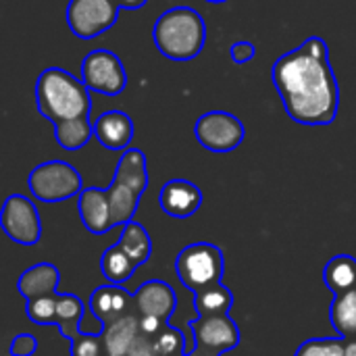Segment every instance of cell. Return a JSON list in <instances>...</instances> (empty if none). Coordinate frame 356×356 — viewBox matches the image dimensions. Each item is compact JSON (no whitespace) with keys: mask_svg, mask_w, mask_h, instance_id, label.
<instances>
[{"mask_svg":"<svg viewBox=\"0 0 356 356\" xmlns=\"http://www.w3.org/2000/svg\"><path fill=\"white\" fill-rule=\"evenodd\" d=\"M271 77L292 121L311 127L336 121L340 86L323 38L311 35L298 48L282 54L273 63Z\"/></svg>","mask_w":356,"mask_h":356,"instance_id":"6da1fadb","label":"cell"},{"mask_svg":"<svg viewBox=\"0 0 356 356\" xmlns=\"http://www.w3.org/2000/svg\"><path fill=\"white\" fill-rule=\"evenodd\" d=\"M38 113L50 123L90 117L92 96L83 79L60 67H48L35 81Z\"/></svg>","mask_w":356,"mask_h":356,"instance_id":"7a4b0ae2","label":"cell"},{"mask_svg":"<svg viewBox=\"0 0 356 356\" xmlns=\"http://www.w3.org/2000/svg\"><path fill=\"white\" fill-rule=\"evenodd\" d=\"M152 40L163 56L177 63L192 60L207 44V23L196 8L173 6L156 19Z\"/></svg>","mask_w":356,"mask_h":356,"instance_id":"3957f363","label":"cell"},{"mask_svg":"<svg viewBox=\"0 0 356 356\" xmlns=\"http://www.w3.org/2000/svg\"><path fill=\"white\" fill-rule=\"evenodd\" d=\"M148 188V161L140 148L123 150L113 181L106 188L113 223L125 225L134 221V215L140 207V198Z\"/></svg>","mask_w":356,"mask_h":356,"instance_id":"277c9868","label":"cell"},{"mask_svg":"<svg viewBox=\"0 0 356 356\" xmlns=\"http://www.w3.org/2000/svg\"><path fill=\"white\" fill-rule=\"evenodd\" d=\"M223 269L225 261L221 248L209 242L190 244L175 259L177 277L192 292H200L209 286L219 284L223 277Z\"/></svg>","mask_w":356,"mask_h":356,"instance_id":"5b68a950","label":"cell"},{"mask_svg":"<svg viewBox=\"0 0 356 356\" xmlns=\"http://www.w3.org/2000/svg\"><path fill=\"white\" fill-rule=\"evenodd\" d=\"M27 188L40 202H63L83 190L79 171L65 161H46L27 175Z\"/></svg>","mask_w":356,"mask_h":356,"instance_id":"8992f818","label":"cell"},{"mask_svg":"<svg viewBox=\"0 0 356 356\" xmlns=\"http://www.w3.org/2000/svg\"><path fill=\"white\" fill-rule=\"evenodd\" d=\"M119 10L117 0H69L65 19L75 38L94 40L117 23Z\"/></svg>","mask_w":356,"mask_h":356,"instance_id":"52a82bcc","label":"cell"},{"mask_svg":"<svg viewBox=\"0 0 356 356\" xmlns=\"http://www.w3.org/2000/svg\"><path fill=\"white\" fill-rule=\"evenodd\" d=\"M246 136L244 123L227 111H209L194 123V138L211 152H234Z\"/></svg>","mask_w":356,"mask_h":356,"instance_id":"ba28073f","label":"cell"},{"mask_svg":"<svg viewBox=\"0 0 356 356\" xmlns=\"http://www.w3.org/2000/svg\"><path fill=\"white\" fill-rule=\"evenodd\" d=\"M81 79L90 92H98L102 96H119L127 86V71L115 52L96 48L81 60Z\"/></svg>","mask_w":356,"mask_h":356,"instance_id":"9c48e42d","label":"cell"},{"mask_svg":"<svg viewBox=\"0 0 356 356\" xmlns=\"http://www.w3.org/2000/svg\"><path fill=\"white\" fill-rule=\"evenodd\" d=\"M2 232L21 246H35L42 238V221L38 207L23 194H10L0 213Z\"/></svg>","mask_w":356,"mask_h":356,"instance_id":"30bf717a","label":"cell"},{"mask_svg":"<svg viewBox=\"0 0 356 356\" xmlns=\"http://www.w3.org/2000/svg\"><path fill=\"white\" fill-rule=\"evenodd\" d=\"M192 336L198 350L204 355L219 356L240 344V330L229 315H215V317H198L190 323Z\"/></svg>","mask_w":356,"mask_h":356,"instance_id":"8fae6325","label":"cell"},{"mask_svg":"<svg viewBox=\"0 0 356 356\" xmlns=\"http://www.w3.org/2000/svg\"><path fill=\"white\" fill-rule=\"evenodd\" d=\"M159 204L173 219H188L202 207V192L188 179H171L161 188Z\"/></svg>","mask_w":356,"mask_h":356,"instance_id":"7c38bea8","label":"cell"},{"mask_svg":"<svg viewBox=\"0 0 356 356\" xmlns=\"http://www.w3.org/2000/svg\"><path fill=\"white\" fill-rule=\"evenodd\" d=\"M134 302H136V311L140 315L159 317L163 321H169L177 309L175 290L167 282H161V280L144 282L134 292Z\"/></svg>","mask_w":356,"mask_h":356,"instance_id":"4fadbf2b","label":"cell"},{"mask_svg":"<svg viewBox=\"0 0 356 356\" xmlns=\"http://www.w3.org/2000/svg\"><path fill=\"white\" fill-rule=\"evenodd\" d=\"M90 311L102 325H108V323L129 315L131 311H136V302H134V296L123 286L108 284V286H100L92 292Z\"/></svg>","mask_w":356,"mask_h":356,"instance_id":"5bb4252c","label":"cell"},{"mask_svg":"<svg viewBox=\"0 0 356 356\" xmlns=\"http://www.w3.org/2000/svg\"><path fill=\"white\" fill-rule=\"evenodd\" d=\"M77 211H79L81 223L94 236H102L115 227L106 190L83 188L77 196Z\"/></svg>","mask_w":356,"mask_h":356,"instance_id":"9a60e30c","label":"cell"},{"mask_svg":"<svg viewBox=\"0 0 356 356\" xmlns=\"http://www.w3.org/2000/svg\"><path fill=\"white\" fill-rule=\"evenodd\" d=\"M136 134L131 117L123 111H106L94 121V138L106 150H125Z\"/></svg>","mask_w":356,"mask_h":356,"instance_id":"2e32d148","label":"cell"},{"mask_svg":"<svg viewBox=\"0 0 356 356\" xmlns=\"http://www.w3.org/2000/svg\"><path fill=\"white\" fill-rule=\"evenodd\" d=\"M140 334V313L131 311L129 315L102 325V344L104 356H127V350L136 336Z\"/></svg>","mask_w":356,"mask_h":356,"instance_id":"e0dca14e","label":"cell"},{"mask_svg":"<svg viewBox=\"0 0 356 356\" xmlns=\"http://www.w3.org/2000/svg\"><path fill=\"white\" fill-rule=\"evenodd\" d=\"M60 282V273L50 263H38L29 269H25L19 277V292L25 300H33L40 296H52L56 294Z\"/></svg>","mask_w":356,"mask_h":356,"instance_id":"ac0fdd59","label":"cell"},{"mask_svg":"<svg viewBox=\"0 0 356 356\" xmlns=\"http://www.w3.org/2000/svg\"><path fill=\"white\" fill-rule=\"evenodd\" d=\"M323 282L327 290L338 296L356 290V259L350 254H338L327 261L323 269Z\"/></svg>","mask_w":356,"mask_h":356,"instance_id":"d6986e66","label":"cell"},{"mask_svg":"<svg viewBox=\"0 0 356 356\" xmlns=\"http://www.w3.org/2000/svg\"><path fill=\"white\" fill-rule=\"evenodd\" d=\"M54 138L60 148L75 152L94 138V123L90 121V117L58 121L54 123Z\"/></svg>","mask_w":356,"mask_h":356,"instance_id":"ffe728a7","label":"cell"},{"mask_svg":"<svg viewBox=\"0 0 356 356\" xmlns=\"http://www.w3.org/2000/svg\"><path fill=\"white\" fill-rule=\"evenodd\" d=\"M234 307V294L219 282L209 286L200 292H194V309L198 317H215V315H229Z\"/></svg>","mask_w":356,"mask_h":356,"instance_id":"44dd1931","label":"cell"},{"mask_svg":"<svg viewBox=\"0 0 356 356\" xmlns=\"http://www.w3.org/2000/svg\"><path fill=\"white\" fill-rule=\"evenodd\" d=\"M330 321L340 338H356V290L334 296L330 307Z\"/></svg>","mask_w":356,"mask_h":356,"instance_id":"7402d4cb","label":"cell"},{"mask_svg":"<svg viewBox=\"0 0 356 356\" xmlns=\"http://www.w3.org/2000/svg\"><path fill=\"white\" fill-rule=\"evenodd\" d=\"M119 246L134 259V263L138 267L144 265L152 254V240H150L148 232L144 229V225L138 221H129L123 225Z\"/></svg>","mask_w":356,"mask_h":356,"instance_id":"603a6c76","label":"cell"},{"mask_svg":"<svg viewBox=\"0 0 356 356\" xmlns=\"http://www.w3.org/2000/svg\"><path fill=\"white\" fill-rule=\"evenodd\" d=\"M100 269L102 275L111 282V284H125L134 271L138 269V265L134 263V259L119 246V242L111 248L104 250L102 259H100Z\"/></svg>","mask_w":356,"mask_h":356,"instance_id":"cb8c5ba5","label":"cell"},{"mask_svg":"<svg viewBox=\"0 0 356 356\" xmlns=\"http://www.w3.org/2000/svg\"><path fill=\"white\" fill-rule=\"evenodd\" d=\"M83 321V302L75 294H58V311H56V327L58 332L71 340L81 332Z\"/></svg>","mask_w":356,"mask_h":356,"instance_id":"d4e9b609","label":"cell"},{"mask_svg":"<svg viewBox=\"0 0 356 356\" xmlns=\"http://www.w3.org/2000/svg\"><path fill=\"white\" fill-rule=\"evenodd\" d=\"M56 311H58V294L27 300V317L35 325H42V327L56 325Z\"/></svg>","mask_w":356,"mask_h":356,"instance_id":"484cf974","label":"cell"},{"mask_svg":"<svg viewBox=\"0 0 356 356\" xmlns=\"http://www.w3.org/2000/svg\"><path fill=\"white\" fill-rule=\"evenodd\" d=\"M344 338H315L305 342L294 356H344Z\"/></svg>","mask_w":356,"mask_h":356,"instance_id":"4316f807","label":"cell"},{"mask_svg":"<svg viewBox=\"0 0 356 356\" xmlns=\"http://www.w3.org/2000/svg\"><path fill=\"white\" fill-rule=\"evenodd\" d=\"M156 348L159 356H184L188 353L184 334L171 325H165L163 332L156 336Z\"/></svg>","mask_w":356,"mask_h":356,"instance_id":"83f0119b","label":"cell"},{"mask_svg":"<svg viewBox=\"0 0 356 356\" xmlns=\"http://www.w3.org/2000/svg\"><path fill=\"white\" fill-rule=\"evenodd\" d=\"M71 342V356H104V344L100 334L79 332Z\"/></svg>","mask_w":356,"mask_h":356,"instance_id":"f1b7e54d","label":"cell"},{"mask_svg":"<svg viewBox=\"0 0 356 356\" xmlns=\"http://www.w3.org/2000/svg\"><path fill=\"white\" fill-rule=\"evenodd\" d=\"M127 356H159V348H156V338L148 336V334H138L136 340L131 342Z\"/></svg>","mask_w":356,"mask_h":356,"instance_id":"f546056e","label":"cell"},{"mask_svg":"<svg viewBox=\"0 0 356 356\" xmlns=\"http://www.w3.org/2000/svg\"><path fill=\"white\" fill-rule=\"evenodd\" d=\"M10 356H33L38 353V340L31 334H19L10 342Z\"/></svg>","mask_w":356,"mask_h":356,"instance_id":"4dcf8cb0","label":"cell"},{"mask_svg":"<svg viewBox=\"0 0 356 356\" xmlns=\"http://www.w3.org/2000/svg\"><path fill=\"white\" fill-rule=\"evenodd\" d=\"M229 56H232V60H234V63H238V65H246V63H250V60L257 56V46H254L252 42H248V40H240V42L232 44V48H229Z\"/></svg>","mask_w":356,"mask_h":356,"instance_id":"1f68e13d","label":"cell"},{"mask_svg":"<svg viewBox=\"0 0 356 356\" xmlns=\"http://www.w3.org/2000/svg\"><path fill=\"white\" fill-rule=\"evenodd\" d=\"M167 325V321L159 319V317H148V315H140V332L142 334H148L152 338H156L163 327Z\"/></svg>","mask_w":356,"mask_h":356,"instance_id":"d6a6232c","label":"cell"},{"mask_svg":"<svg viewBox=\"0 0 356 356\" xmlns=\"http://www.w3.org/2000/svg\"><path fill=\"white\" fill-rule=\"evenodd\" d=\"M148 0H117V4L125 10H138L146 4Z\"/></svg>","mask_w":356,"mask_h":356,"instance_id":"836d02e7","label":"cell"},{"mask_svg":"<svg viewBox=\"0 0 356 356\" xmlns=\"http://www.w3.org/2000/svg\"><path fill=\"white\" fill-rule=\"evenodd\" d=\"M344 356H356V338H353V340H346Z\"/></svg>","mask_w":356,"mask_h":356,"instance_id":"e575fe53","label":"cell"},{"mask_svg":"<svg viewBox=\"0 0 356 356\" xmlns=\"http://www.w3.org/2000/svg\"><path fill=\"white\" fill-rule=\"evenodd\" d=\"M207 2H211V4H223V2H227V0H207Z\"/></svg>","mask_w":356,"mask_h":356,"instance_id":"d590c367","label":"cell"},{"mask_svg":"<svg viewBox=\"0 0 356 356\" xmlns=\"http://www.w3.org/2000/svg\"><path fill=\"white\" fill-rule=\"evenodd\" d=\"M184 356H200V355H198V350H194V353H190V355H184Z\"/></svg>","mask_w":356,"mask_h":356,"instance_id":"8d00e7d4","label":"cell"},{"mask_svg":"<svg viewBox=\"0 0 356 356\" xmlns=\"http://www.w3.org/2000/svg\"><path fill=\"white\" fill-rule=\"evenodd\" d=\"M194 350H198V348H194ZM198 355H200V356H211V355H204L202 350H198Z\"/></svg>","mask_w":356,"mask_h":356,"instance_id":"74e56055","label":"cell"}]
</instances>
